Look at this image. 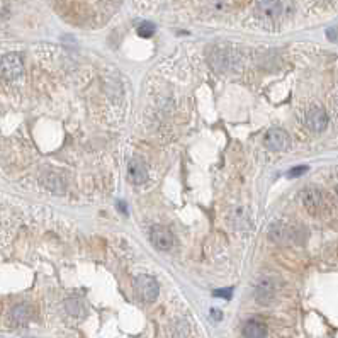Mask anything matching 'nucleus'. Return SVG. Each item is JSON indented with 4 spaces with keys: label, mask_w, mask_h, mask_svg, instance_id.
<instances>
[{
    "label": "nucleus",
    "mask_w": 338,
    "mask_h": 338,
    "mask_svg": "<svg viewBox=\"0 0 338 338\" xmlns=\"http://www.w3.org/2000/svg\"><path fill=\"white\" fill-rule=\"evenodd\" d=\"M134 291H136V296H138L143 303H153L160 294V286L158 282H156V279L141 274L134 279Z\"/></svg>",
    "instance_id": "obj_1"
},
{
    "label": "nucleus",
    "mask_w": 338,
    "mask_h": 338,
    "mask_svg": "<svg viewBox=\"0 0 338 338\" xmlns=\"http://www.w3.org/2000/svg\"><path fill=\"white\" fill-rule=\"evenodd\" d=\"M24 72V63L22 58L17 53H9L5 55L2 60H0V75L5 80H17V78L22 75Z\"/></svg>",
    "instance_id": "obj_2"
},
{
    "label": "nucleus",
    "mask_w": 338,
    "mask_h": 338,
    "mask_svg": "<svg viewBox=\"0 0 338 338\" xmlns=\"http://www.w3.org/2000/svg\"><path fill=\"white\" fill-rule=\"evenodd\" d=\"M275 294H277V280H275L272 275H265L258 280L257 287H255V299H257L258 304H270L274 301Z\"/></svg>",
    "instance_id": "obj_3"
},
{
    "label": "nucleus",
    "mask_w": 338,
    "mask_h": 338,
    "mask_svg": "<svg viewBox=\"0 0 338 338\" xmlns=\"http://www.w3.org/2000/svg\"><path fill=\"white\" fill-rule=\"evenodd\" d=\"M150 241L158 251H168L174 246V234L162 225H155L150 229Z\"/></svg>",
    "instance_id": "obj_4"
},
{
    "label": "nucleus",
    "mask_w": 338,
    "mask_h": 338,
    "mask_svg": "<svg viewBox=\"0 0 338 338\" xmlns=\"http://www.w3.org/2000/svg\"><path fill=\"white\" fill-rule=\"evenodd\" d=\"M236 53L231 49L226 48H218L214 49V53L211 55V63L218 72H229L236 67Z\"/></svg>",
    "instance_id": "obj_5"
},
{
    "label": "nucleus",
    "mask_w": 338,
    "mask_h": 338,
    "mask_svg": "<svg viewBox=\"0 0 338 338\" xmlns=\"http://www.w3.org/2000/svg\"><path fill=\"white\" fill-rule=\"evenodd\" d=\"M265 146L270 151H286L291 146V138L280 127H272L265 134Z\"/></svg>",
    "instance_id": "obj_6"
},
{
    "label": "nucleus",
    "mask_w": 338,
    "mask_h": 338,
    "mask_svg": "<svg viewBox=\"0 0 338 338\" xmlns=\"http://www.w3.org/2000/svg\"><path fill=\"white\" fill-rule=\"evenodd\" d=\"M301 201H303L304 209L309 214H318L323 208V194H321L320 189L316 187H306L303 192H301Z\"/></svg>",
    "instance_id": "obj_7"
},
{
    "label": "nucleus",
    "mask_w": 338,
    "mask_h": 338,
    "mask_svg": "<svg viewBox=\"0 0 338 338\" xmlns=\"http://www.w3.org/2000/svg\"><path fill=\"white\" fill-rule=\"evenodd\" d=\"M306 126L315 133H321V131L327 129L328 126V116L321 107L313 106L311 109L306 113Z\"/></svg>",
    "instance_id": "obj_8"
},
{
    "label": "nucleus",
    "mask_w": 338,
    "mask_h": 338,
    "mask_svg": "<svg viewBox=\"0 0 338 338\" xmlns=\"http://www.w3.org/2000/svg\"><path fill=\"white\" fill-rule=\"evenodd\" d=\"M299 231H296L294 228L287 225H282V223H274V225L269 228V238L270 241L274 243H287V241H296V236H298Z\"/></svg>",
    "instance_id": "obj_9"
},
{
    "label": "nucleus",
    "mask_w": 338,
    "mask_h": 338,
    "mask_svg": "<svg viewBox=\"0 0 338 338\" xmlns=\"http://www.w3.org/2000/svg\"><path fill=\"white\" fill-rule=\"evenodd\" d=\"M127 177L133 184H145L148 180V168L141 160L134 158L127 165Z\"/></svg>",
    "instance_id": "obj_10"
},
{
    "label": "nucleus",
    "mask_w": 338,
    "mask_h": 338,
    "mask_svg": "<svg viewBox=\"0 0 338 338\" xmlns=\"http://www.w3.org/2000/svg\"><path fill=\"white\" fill-rule=\"evenodd\" d=\"M243 337L245 338H267V327L257 320H250L243 327Z\"/></svg>",
    "instance_id": "obj_11"
},
{
    "label": "nucleus",
    "mask_w": 338,
    "mask_h": 338,
    "mask_svg": "<svg viewBox=\"0 0 338 338\" xmlns=\"http://www.w3.org/2000/svg\"><path fill=\"white\" fill-rule=\"evenodd\" d=\"M43 182L53 194H63V191L67 189V184L58 174H48Z\"/></svg>",
    "instance_id": "obj_12"
},
{
    "label": "nucleus",
    "mask_w": 338,
    "mask_h": 338,
    "mask_svg": "<svg viewBox=\"0 0 338 338\" xmlns=\"http://www.w3.org/2000/svg\"><path fill=\"white\" fill-rule=\"evenodd\" d=\"M10 316H12V320H14V323L24 325L31 318V308L27 306V304H19V306H15L12 309Z\"/></svg>",
    "instance_id": "obj_13"
},
{
    "label": "nucleus",
    "mask_w": 338,
    "mask_h": 338,
    "mask_svg": "<svg viewBox=\"0 0 338 338\" xmlns=\"http://www.w3.org/2000/svg\"><path fill=\"white\" fill-rule=\"evenodd\" d=\"M67 309L70 315H75V316H80L82 313H84V306H82V303L78 299H68L67 301Z\"/></svg>",
    "instance_id": "obj_14"
},
{
    "label": "nucleus",
    "mask_w": 338,
    "mask_h": 338,
    "mask_svg": "<svg viewBox=\"0 0 338 338\" xmlns=\"http://www.w3.org/2000/svg\"><path fill=\"white\" fill-rule=\"evenodd\" d=\"M155 32V26L150 22H143L141 26L138 27V34L141 36V38H150V36H153Z\"/></svg>",
    "instance_id": "obj_15"
},
{
    "label": "nucleus",
    "mask_w": 338,
    "mask_h": 338,
    "mask_svg": "<svg viewBox=\"0 0 338 338\" xmlns=\"http://www.w3.org/2000/svg\"><path fill=\"white\" fill-rule=\"evenodd\" d=\"M262 10L265 12L267 15H270V17H274V15H277L279 14V5L277 3H274V2H265V3H262Z\"/></svg>",
    "instance_id": "obj_16"
},
{
    "label": "nucleus",
    "mask_w": 338,
    "mask_h": 338,
    "mask_svg": "<svg viewBox=\"0 0 338 338\" xmlns=\"http://www.w3.org/2000/svg\"><path fill=\"white\" fill-rule=\"evenodd\" d=\"M306 170H308V167H303V165H301V167H294V168H291V170L287 172V177H289V179H294V177L303 175Z\"/></svg>",
    "instance_id": "obj_17"
},
{
    "label": "nucleus",
    "mask_w": 338,
    "mask_h": 338,
    "mask_svg": "<svg viewBox=\"0 0 338 338\" xmlns=\"http://www.w3.org/2000/svg\"><path fill=\"white\" fill-rule=\"evenodd\" d=\"M214 296L218 298H231V289H225V291H214Z\"/></svg>",
    "instance_id": "obj_18"
},
{
    "label": "nucleus",
    "mask_w": 338,
    "mask_h": 338,
    "mask_svg": "<svg viewBox=\"0 0 338 338\" xmlns=\"http://www.w3.org/2000/svg\"><path fill=\"white\" fill-rule=\"evenodd\" d=\"M335 191H337V196H338V185H337V189H335Z\"/></svg>",
    "instance_id": "obj_19"
}]
</instances>
